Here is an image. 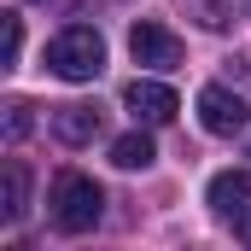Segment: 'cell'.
Wrapping results in <instances>:
<instances>
[{"mask_svg":"<svg viewBox=\"0 0 251 251\" xmlns=\"http://www.w3.org/2000/svg\"><path fill=\"white\" fill-rule=\"evenodd\" d=\"M100 210H105V193H100L94 176H82V170H59V176H53V187H47V216H53L59 234H88V228L100 222Z\"/></svg>","mask_w":251,"mask_h":251,"instance_id":"1","label":"cell"},{"mask_svg":"<svg viewBox=\"0 0 251 251\" xmlns=\"http://www.w3.org/2000/svg\"><path fill=\"white\" fill-rule=\"evenodd\" d=\"M47 70L64 76V82H94V76L105 70V41H100V29H88V24L59 29V35L47 41Z\"/></svg>","mask_w":251,"mask_h":251,"instance_id":"2","label":"cell"},{"mask_svg":"<svg viewBox=\"0 0 251 251\" xmlns=\"http://www.w3.org/2000/svg\"><path fill=\"white\" fill-rule=\"evenodd\" d=\"M246 100L240 94H228V88H199V123H204V134H216V140H234V134H246Z\"/></svg>","mask_w":251,"mask_h":251,"instance_id":"3","label":"cell"},{"mask_svg":"<svg viewBox=\"0 0 251 251\" xmlns=\"http://www.w3.org/2000/svg\"><path fill=\"white\" fill-rule=\"evenodd\" d=\"M123 105H128L134 123H152V128L170 123V117L181 111L176 88H170V82H152V76H134V82H128V88H123Z\"/></svg>","mask_w":251,"mask_h":251,"instance_id":"4","label":"cell"},{"mask_svg":"<svg viewBox=\"0 0 251 251\" xmlns=\"http://www.w3.org/2000/svg\"><path fill=\"white\" fill-rule=\"evenodd\" d=\"M128 53H134V64L170 70V64H181V41H176L164 24H134V29H128Z\"/></svg>","mask_w":251,"mask_h":251,"instance_id":"5","label":"cell"},{"mask_svg":"<svg viewBox=\"0 0 251 251\" xmlns=\"http://www.w3.org/2000/svg\"><path fill=\"white\" fill-rule=\"evenodd\" d=\"M204 199H210L216 216H240V210L251 204V176H246V170H222V176H210Z\"/></svg>","mask_w":251,"mask_h":251,"instance_id":"6","label":"cell"},{"mask_svg":"<svg viewBox=\"0 0 251 251\" xmlns=\"http://www.w3.org/2000/svg\"><path fill=\"white\" fill-rule=\"evenodd\" d=\"M24 210H29V170L18 158H6V170H0V216L24 222Z\"/></svg>","mask_w":251,"mask_h":251,"instance_id":"7","label":"cell"},{"mask_svg":"<svg viewBox=\"0 0 251 251\" xmlns=\"http://www.w3.org/2000/svg\"><path fill=\"white\" fill-rule=\"evenodd\" d=\"M53 134H59L64 146H82V140L100 134V111L94 105H59L53 111Z\"/></svg>","mask_w":251,"mask_h":251,"instance_id":"8","label":"cell"},{"mask_svg":"<svg viewBox=\"0 0 251 251\" xmlns=\"http://www.w3.org/2000/svg\"><path fill=\"white\" fill-rule=\"evenodd\" d=\"M152 158H158V146H152V134H140V128L111 140V164H117V170H146Z\"/></svg>","mask_w":251,"mask_h":251,"instance_id":"9","label":"cell"},{"mask_svg":"<svg viewBox=\"0 0 251 251\" xmlns=\"http://www.w3.org/2000/svg\"><path fill=\"white\" fill-rule=\"evenodd\" d=\"M18 53H24V18L6 12V18H0V70H12Z\"/></svg>","mask_w":251,"mask_h":251,"instance_id":"10","label":"cell"},{"mask_svg":"<svg viewBox=\"0 0 251 251\" xmlns=\"http://www.w3.org/2000/svg\"><path fill=\"white\" fill-rule=\"evenodd\" d=\"M29 111H35V105H24V100H12V105H6V140H12V146L35 128V117H29Z\"/></svg>","mask_w":251,"mask_h":251,"instance_id":"11","label":"cell"}]
</instances>
